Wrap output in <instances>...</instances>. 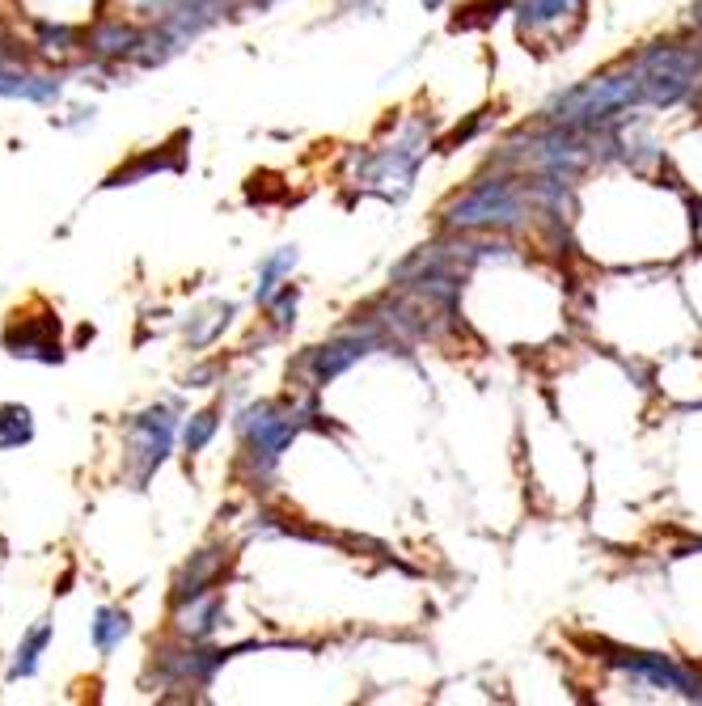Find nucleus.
Segmentation results:
<instances>
[{"label": "nucleus", "instance_id": "f257e3e1", "mask_svg": "<svg viewBox=\"0 0 702 706\" xmlns=\"http://www.w3.org/2000/svg\"><path fill=\"white\" fill-rule=\"evenodd\" d=\"M317 419V402H254L237 415V432L246 444V470L254 482H267L279 453L297 440V432Z\"/></svg>", "mask_w": 702, "mask_h": 706}, {"label": "nucleus", "instance_id": "f03ea898", "mask_svg": "<svg viewBox=\"0 0 702 706\" xmlns=\"http://www.w3.org/2000/svg\"><path fill=\"white\" fill-rule=\"evenodd\" d=\"M428 153H431V123L428 118H415V123H406L398 131L393 144L368 153V157H360L351 182L364 196H381L390 199V203H402V199L411 196V182H415V174H419V165H424Z\"/></svg>", "mask_w": 702, "mask_h": 706}, {"label": "nucleus", "instance_id": "7ed1b4c3", "mask_svg": "<svg viewBox=\"0 0 702 706\" xmlns=\"http://www.w3.org/2000/svg\"><path fill=\"white\" fill-rule=\"evenodd\" d=\"M534 212V199H529V182L525 178H482L474 182L466 196H457L444 212V229H516L525 216Z\"/></svg>", "mask_w": 702, "mask_h": 706}, {"label": "nucleus", "instance_id": "20e7f679", "mask_svg": "<svg viewBox=\"0 0 702 706\" xmlns=\"http://www.w3.org/2000/svg\"><path fill=\"white\" fill-rule=\"evenodd\" d=\"M630 64L643 85V106H677L702 89V51H690V47L652 42Z\"/></svg>", "mask_w": 702, "mask_h": 706}, {"label": "nucleus", "instance_id": "39448f33", "mask_svg": "<svg viewBox=\"0 0 702 706\" xmlns=\"http://www.w3.org/2000/svg\"><path fill=\"white\" fill-rule=\"evenodd\" d=\"M381 348H393L390 335H386L381 326L351 322V326H343L335 339H326L322 348H310V352L292 364V373H297L310 390H322V386H330L339 373H348L351 364H360L364 355L381 352Z\"/></svg>", "mask_w": 702, "mask_h": 706}, {"label": "nucleus", "instance_id": "423d86ee", "mask_svg": "<svg viewBox=\"0 0 702 706\" xmlns=\"http://www.w3.org/2000/svg\"><path fill=\"white\" fill-rule=\"evenodd\" d=\"M174 432H178V415L174 406H149L127 424V466L136 487H145L170 457L174 449Z\"/></svg>", "mask_w": 702, "mask_h": 706}, {"label": "nucleus", "instance_id": "0eeeda50", "mask_svg": "<svg viewBox=\"0 0 702 706\" xmlns=\"http://www.w3.org/2000/svg\"><path fill=\"white\" fill-rule=\"evenodd\" d=\"M610 647V643H605ZM614 656H605L614 668H626L630 677H643V681H652V685H661V690H677V694H686L690 703H699L702 698V672H694L690 665H677L673 656H661V652H626V647H610Z\"/></svg>", "mask_w": 702, "mask_h": 706}, {"label": "nucleus", "instance_id": "6e6552de", "mask_svg": "<svg viewBox=\"0 0 702 706\" xmlns=\"http://www.w3.org/2000/svg\"><path fill=\"white\" fill-rule=\"evenodd\" d=\"M4 348L17 360H39V364H60V317L42 314V317H22L4 330Z\"/></svg>", "mask_w": 702, "mask_h": 706}, {"label": "nucleus", "instance_id": "1a4fd4ad", "mask_svg": "<svg viewBox=\"0 0 702 706\" xmlns=\"http://www.w3.org/2000/svg\"><path fill=\"white\" fill-rule=\"evenodd\" d=\"M234 652H216V647H183V652H161L153 660V672H161V685H208L216 677V668L225 665Z\"/></svg>", "mask_w": 702, "mask_h": 706}, {"label": "nucleus", "instance_id": "9d476101", "mask_svg": "<svg viewBox=\"0 0 702 706\" xmlns=\"http://www.w3.org/2000/svg\"><path fill=\"white\" fill-rule=\"evenodd\" d=\"M178 614H174V630L187 639V643H203V639H212L216 627L225 622V596L216 589L199 592L191 601H183V605H174Z\"/></svg>", "mask_w": 702, "mask_h": 706}, {"label": "nucleus", "instance_id": "9b49d317", "mask_svg": "<svg viewBox=\"0 0 702 706\" xmlns=\"http://www.w3.org/2000/svg\"><path fill=\"white\" fill-rule=\"evenodd\" d=\"M225 563H229V550H221V546L191 554V563H187V567H183V576L174 580V605H183V601H191V596H199V592L212 589V584L221 580Z\"/></svg>", "mask_w": 702, "mask_h": 706}, {"label": "nucleus", "instance_id": "f8f14e48", "mask_svg": "<svg viewBox=\"0 0 702 706\" xmlns=\"http://www.w3.org/2000/svg\"><path fill=\"white\" fill-rule=\"evenodd\" d=\"M64 85L55 77H26L9 64H0V98H26V102H55Z\"/></svg>", "mask_w": 702, "mask_h": 706}, {"label": "nucleus", "instance_id": "ddd939ff", "mask_svg": "<svg viewBox=\"0 0 702 706\" xmlns=\"http://www.w3.org/2000/svg\"><path fill=\"white\" fill-rule=\"evenodd\" d=\"M234 322V305L229 301H212V305H203L191 314L187 322V348L199 352V348H208V343H216L221 335H225V326Z\"/></svg>", "mask_w": 702, "mask_h": 706}, {"label": "nucleus", "instance_id": "4468645a", "mask_svg": "<svg viewBox=\"0 0 702 706\" xmlns=\"http://www.w3.org/2000/svg\"><path fill=\"white\" fill-rule=\"evenodd\" d=\"M140 42H145L140 30H131V26H123V22H102V26L89 35V51H93L98 60H123V55H136Z\"/></svg>", "mask_w": 702, "mask_h": 706}, {"label": "nucleus", "instance_id": "2eb2a0df", "mask_svg": "<svg viewBox=\"0 0 702 706\" xmlns=\"http://www.w3.org/2000/svg\"><path fill=\"white\" fill-rule=\"evenodd\" d=\"M292 272H297V245L275 250L272 259L259 267V288H254V301H259V305H267L275 292L284 288V279H288Z\"/></svg>", "mask_w": 702, "mask_h": 706}, {"label": "nucleus", "instance_id": "dca6fc26", "mask_svg": "<svg viewBox=\"0 0 702 706\" xmlns=\"http://www.w3.org/2000/svg\"><path fill=\"white\" fill-rule=\"evenodd\" d=\"M89 634H93V647H98L102 656H111L118 643L131 634V618H127L123 609H111V605H102V609L93 614V622H89Z\"/></svg>", "mask_w": 702, "mask_h": 706}, {"label": "nucleus", "instance_id": "f3484780", "mask_svg": "<svg viewBox=\"0 0 702 706\" xmlns=\"http://www.w3.org/2000/svg\"><path fill=\"white\" fill-rule=\"evenodd\" d=\"M35 440V415L22 402H4L0 406V449H22Z\"/></svg>", "mask_w": 702, "mask_h": 706}, {"label": "nucleus", "instance_id": "a211bd4d", "mask_svg": "<svg viewBox=\"0 0 702 706\" xmlns=\"http://www.w3.org/2000/svg\"><path fill=\"white\" fill-rule=\"evenodd\" d=\"M47 643H51V622H39V627H35L30 634H26V639H22V647H17L13 665H9V681L35 677V668H39V656L47 652Z\"/></svg>", "mask_w": 702, "mask_h": 706}, {"label": "nucleus", "instance_id": "6ab92c4d", "mask_svg": "<svg viewBox=\"0 0 702 706\" xmlns=\"http://www.w3.org/2000/svg\"><path fill=\"white\" fill-rule=\"evenodd\" d=\"M563 13H585V0H521V30H538Z\"/></svg>", "mask_w": 702, "mask_h": 706}, {"label": "nucleus", "instance_id": "aec40b11", "mask_svg": "<svg viewBox=\"0 0 702 706\" xmlns=\"http://www.w3.org/2000/svg\"><path fill=\"white\" fill-rule=\"evenodd\" d=\"M216 428H221V415H216V411H199V415H191L187 428H183V449H187V453H203L208 440L216 436Z\"/></svg>", "mask_w": 702, "mask_h": 706}, {"label": "nucleus", "instance_id": "412c9836", "mask_svg": "<svg viewBox=\"0 0 702 706\" xmlns=\"http://www.w3.org/2000/svg\"><path fill=\"white\" fill-rule=\"evenodd\" d=\"M297 301H301V292H297V283H284L279 292H275L272 301L263 305L267 310V317H272L275 330H288L292 322H297Z\"/></svg>", "mask_w": 702, "mask_h": 706}, {"label": "nucleus", "instance_id": "4be33fe9", "mask_svg": "<svg viewBox=\"0 0 702 706\" xmlns=\"http://www.w3.org/2000/svg\"><path fill=\"white\" fill-rule=\"evenodd\" d=\"M161 165H170V169H178V161H165L161 153H149V157L131 161V165H123L118 174H111V182L106 187H127V182H136V178H145V174H153Z\"/></svg>", "mask_w": 702, "mask_h": 706}, {"label": "nucleus", "instance_id": "5701e85b", "mask_svg": "<svg viewBox=\"0 0 702 706\" xmlns=\"http://www.w3.org/2000/svg\"><path fill=\"white\" fill-rule=\"evenodd\" d=\"M39 39L47 51H68V42L77 39V30L68 26H51V22H39Z\"/></svg>", "mask_w": 702, "mask_h": 706}, {"label": "nucleus", "instance_id": "b1692460", "mask_svg": "<svg viewBox=\"0 0 702 706\" xmlns=\"http://www.w3.org/2000/svg\"><path fill=\"white\" fill-rule=\"evenodd\" d=\"M690 17H694V26H702V0L694 4V13H690Z\"/></svg>", "mask_w": 702, "mask_h": 706}, {"label": "nucleus", "instance_id": "393cba45", "mask_svg": "<svg viewBox=\"0 0 702 706\" xmlns=\"http://www.w3.org/2000/svg\"><path fill=\"white\" fill-rule=\"evenodd\" d=\"M355 4H360V9H373V4H377V0H355Z\"/></svg>", "mask_w": 702, "mask_h": 706}]
</instances>
